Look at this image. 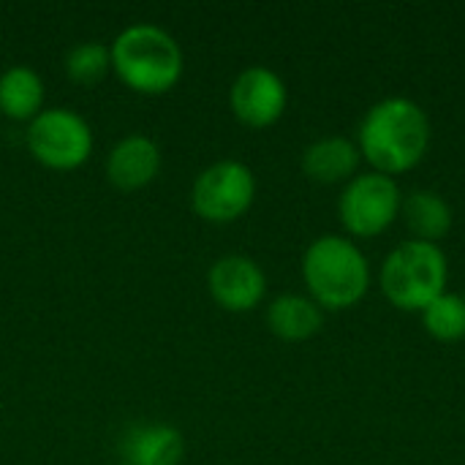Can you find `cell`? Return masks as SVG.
Segmentation results:
<instances>
[{
    "mask_svg": "<svg viewBox=\"0 0 465 465\" xmlns=\"http://www.w3.org/2000/svg\"><path fill=\"white\" fill-rule=\"evenodd\" d=\"M44 112V79L30 65H11L0 74V114L33 120Z\"/></svg>",
    "mask_w": 465,
    "mask_h": 465,
    "instance_id": "9a60e30c",
    "label": "cell"
},
{
    "mask_svg": "<svg viewBox=\"0 0 465 465\" xmlns=\"http://www.w3.org/2000/svg\"><path fill=\"white\" fill-rule=\"evenodd\" d=\"M63 68L71 82L82 87L98 84L112 68V49L104 41H79L65 52Z\"/></svg>",
    "mask_w": 465,
    "mask_h": 465,
    "instance_id": "e0dca14e",
    "label": "cell"
},
{
    "mask_svg": "<svg viewBox=\"0 0 465 465\" xmlns=\"http://www.w3.org/2000/svg\"><path fill=\"white\" fill-rule=\"evenodd\" d=\"M161 172V147L144 134L123 136L106 158V180L120 191H139Z\"/></svg>",
    "mask_w": 465,
    "mask_h": 465,
    "instance_id": "30bf717a",
    "label": "cell"
},
{
    "mask_svg": "<svg viewBox=\"0 0 465 465\" xmlns=\"http://www.w3.org/2000/svg\"><path fill=\"white\" fill-rule=\"evenodd\" d=\"M420 316L425 332L439 343H458L465 338V300L455 292L436 297Z\"/></svg>",
    "mask_w": 465,
    "mask_h": 465,
    "instance_id": "2e32d148",
    "label": "cell"
},
{
    "mask_svg": "<svg viewBox=\"0 0 465 465\" xmlns=\"http://www.w3.org/2000/svg\"><path fill=\"white\" fill-rule=\"evenodd\" d=\"M409 232H411V240H422V242H436L444 240L455 223V213L450 207V202L436 193V191H428V188H420V191H411L406 199H403V210H401Z\"/></svg>",
    "mask_w": 465,
    "mask_h": 465,
    "instance_id": "5bb4252c",
    "label": "cell"
},
{
    "mask_svg": "<svg viewBox=\"0 0 465 465\" xmlns=\"http://www.w3.org/2000/svg\"><path fill=\"white\" fill-rule=\"evenodd\" d=\"M27 150L33 158L49 169H76L93 153V128L90 123L65 106H52L35 114L27 125Z\"/></svg>",
    "mask_w": 465,
    "mask_h": 465,
    "instance_id": "8992f818",
    "label": "cell"
},
{
    "mask_svg": "<svg viewBox=\"0 0 465 465\" xmlns=\"http://www.w3.org/2000/svg\"><path fill=\"white\" fill-rule=\"evenodd\" d=\"M302 281L322 311H349L371 289V264L354 240L322 234L302 256Z\"/></svg>",
    "mask_w": 465,
    "mask_h": 465,
    "instance_id": "7a4b0ae2",
    "label": "cell"
},
{
    "mask_svg": "<svg viewBox=\"0 0 465 465\" xmlns=\"http://www.w3.org/2000/svg\"><path fill=\"white\" fill-rule=\"evenodd\" d=\"M109 49L114 74L136 93H169L183 76L185 60L177 38L153 22L128 25L117 33Z\"/></svg>",
    "mask_w": 465,
    "mask_h": 465,
    "instance_id": "3957f363",
    "label": "cell"
},
{
    "mask_svg": "<svg viewBox=\"0 0 465 465\" xmlns=\"http://www.w3.org/2000/svg\"><path fill=\"white\" fill-rule=\"evenodd\" d=\"M256 199V177L248 163L223 158L202 169L191 188V207L210 223H232L242 218Z\"/></svg>",
    "mask_w": 465,
    "mask_h": 465,
    "instance_id": "52a82bcc",
    "label": "cell"
},
{
    "mask_svg": "<svg viewBox=\"0 0 465 465\" xmlns=\"http://www.w3.org/2000/svg\"><path fill=\"white\" fill-rule=\"evenodd\" d=\"M120 455L125 458L123 465H180L185 458V439L172 425L144 422L123 436Z\"/></svg>",
    "mask_w": 465,
    "mask_h": 465,
    "instance_id": "8fae6325",
    "label": "cell"
},
{
    "mask_svg": "<svg viewBox=\"0 0 465 465\" xmlns=\"http://www.w3.org/2000/svg\"><path fill=\"white\" fill-rule=\"evenodd\" d=\"M267 327L275 338L302 343L324 327V311L302 294H281L267 308Z\"/></svg>",
    "mask_w": 465,
    "mask_h": 465,
    "instance_id": "4fadbf2b",
    "label": "cell"
},
{
    "mask_svg": "<svg viewBox=\"0 0 465 465\" xmlns=\"http://www.w3.org/2000/svg\"><path fill=\"white\" fill-rule=\"evenodd\" d=\"M430 117L428 112L406 98L390 95L376 101L357 128V147L371 172L398 177L422 163L430 147Z\"/></svg>",
    "mask_w": 465,
    "mask_h": 465,
    "instance_id": "6da1fadb",
    "label": "cell"
},
{
    "mask_svg": "<svg viewBox=\"0 0 465 465\" xmlns=\"http://www.w3.org/2000/svg\"><path fill=\"white\" fill-rule=\"evenodd\" d=\"M360 147L354 139L346 136H324L305 147L302 153V172L308 180L322 185L349 183L360 174Z\"/></svg>",
    "mask_w": 465,
    "mask_h": 465,
    "instance_id": "7c38bea8",
    "label": "cell"
},
{
    "mask_svg": "<svg viewBox=\"0 0 465 465\" xmlns=\"http://www.w3.org/2000/svg\"><path fill=\"white\" fill-rule=\"evenodd\" d=\"M207 289L223 311L248 313L264 300L267 275L251 256L226 253L207 270Z\"/></svg>",
    "mask_w": 465,
    "mask_h": 465,
    "instance_id": "9c48e42d",
    "label": "cell"
},
{
    "mask_svg": "<svg viewBox=\"0 0 465 465\" xmlns=\"http://www.w3.org/2000/svg\"><path fill=\"white\" fill-rule=\"evenodd\" d=\"M403 193L395 177L379 172H360L349 180L338 199V215L349 237L373 240L392 229L401 218Z\"/></svg>",
    "mask_w": 465,
    "mask_h": 465,
    "instance_id": "5b68a950",
    "label": "cell"
},
{
    "mask_svg": "<svg viewBox=\"0 0 465 465\" xmlns=\"http://www.w3.org/2000/svg\"><path fill=\"white\" fill-rule=\"evenodd\" d=\"M289 104V90L281 74L267 65H248L229 87V106L234 117L248 128L275 125Z\"/></svg>",
    "mask_w": 465,
    "mask_h": 465,
    "instance_id": "ba28073f",
    "label": "cell"
},
{
    "mask_svg": "<svg viewBox=\"0 0 465 465\" xmlns=\"http://www.w3.org/2000/svg\"><path fill=\"white\" fill-rule=\"evenodd\" d=\"M450 262L441 245L406 240L395 245L381 264V292L398 311L422 313L447 292Z\"/></svg>",
    "mask_w": 465,
    "mask_h": 465,
    "instance_id": "277c9868",
    "label": "cell"
}]
</instances>
